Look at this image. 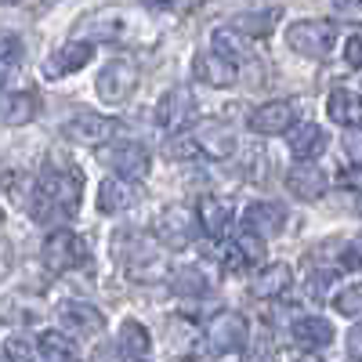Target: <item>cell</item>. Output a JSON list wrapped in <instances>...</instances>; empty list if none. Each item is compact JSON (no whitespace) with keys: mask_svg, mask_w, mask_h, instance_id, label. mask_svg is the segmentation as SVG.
<instances>
[{"mask_svg":"<svg viewBox=\"0 0 362 362\" xmlns=\"http://www.w3.org/2000/svg\"><path fill=\"white\" fill-rule=\"evenodd\" d=\"M80 196H83V181L66 170V167H47L37 181V192H33V203H29V214L44 225H58L76 214L80 206Z\"/></svg>","mask_w":362,"mask_h":362,"instance_id":"1","label":"cell"},{"mask_svg":"<svg viewBox=\"0 0 362 362\" xmlns=\"http://www.w3.org/2000/svg\"><path fill=\"white\" fill-rule=\"evenodd\" d=\"M334 25L329 22H315V18H300L286 29V44L290 51L305 54V58H315V62H322V58H329V51H334Z\"/></svg>","mask_w":362,"mask_h":362,"instance_id":"2","label":"cell"},{"mask_svg":"<svg viewBox=\"0 0 362 362\" xmlns=\"http://www.w3.org/2000/svg\"><path fill=\"white\" fill-rule=\"evenodd\" d=\"M138 87V66L131 58H112V62L98 73V98L109 105H124Z\"/></svg>","mask_w":362,"mask_h":362,"instance_id":"3","label":"cell"},{"mask_svg":"<svg viewBox=\"0 0 362 362\" xmlns=\"http://www.w3.org/2000/svg\"><path fill=\"white\" fill-rule=\"evenodd\" d=\"M196 228H199V218L189 206H167L156 218V239L170 250H185L196 239Z\"/></svg>","mask_w":362,"mask_h":362,"instance_id":"4","label":"cell"},{"mask_svg":"<svg viewBox=\"0 0 362 362\" xmlns=\"http://www.w3.org/2000/svg\"><path fill=\"white\" fill-rule=\"evenodd\" d=\"M83 261H87V243H83L76 232L54 228V232L44 239V264H47L51 272H69V268H76V264H83Z\"/></svg>","mask_w":362,"mask_h":362,"instance_id":"5","label":"cell"},{"mask_svg":"<svg viewBox=\"0 0 362 362\" xmlns=\"http://www.w3.org/2000/svg\"><path fill=\"white\" fill-rule=\"evenodd\" d=\"M98 160L105 167H112L116 177H124V181H138V177L148 174V153H145V145H138V141L105 145V148H98Z\"/></svg>","mask_w":362,"mask_h":362,"instance_id":"6","label":"cell"},{"mask_svg":"<svg viewBox=\"0 0 362 362\" xmlns=\"http://www.w3.org/2000/svg\"><path fill=\"white\" fill-rule=\"evenodd\" d=\"M206 341L218 355H232V351H243L250 344V322L239 315V312H221L206 329Z\"/></svg>","mask_w":362,"mask_h":362,"instance_id":"7","label":"cell"},{"mask_svg":"<svg viewBox=\"0 0 362 362\" xmlns=\"http://www.w3.org/2000/svg\"><path fill=\"white\" fill-rule=\"evenodd\" d=\"M192 138L199 145V153L210 156V160H228L235 153V134H232L228 124H221V119H199L192 127Z\"/></svg>","mask_w":362,"mask_h":362,"instance_id":"8","label":"cell"},{"mask_svg":"<svg viewBox=\"0 0 362 362\" xmlns=\"http://www.w3.org/2000/svg\"><path fill=\"white\" fill-rule=\"evenodd\" d=\"M297 119V105L279 98V102H264L247 116V127L254 134H286V127H293Z\"/></svg>","mask_w":362,"mask_h":362,"instance_id":"9","label":"cell"},{"mask_svg":"<svg viewBox=\"0 0 362 362\" xmlns=\"http://www.w3.org/2000/svg\"><path fill=\"white\" fill-rule=\"evenodd\" d=\"M58 319L66 329H73L76 337H95L105 329V315L95 305H83V300H62L58 305Z\"/></svg>","mask_w":362,"mask_h":362,"instance_id":"10","label":"cell"},{"mask_svg":"<svg viewBox=\"0 0 362 362\" xmlns=\"http://www.w3.org/2000/svg\"><path fill=\"white\" fill-rule=\"evenodd\" d=\"M192 112H196V98L189 87H170V95H163V102L156 105V119L174 134H181V127L192 119Z\"/></svg>","mask_w":362,"mask_h":362,"instance_id":"11","label":"cell"},{"mask_svg":"<svg viewBox=\"0 0 362 362\" xmlns=\"http://www.w3.org/2000/svg\"><path fill=\"white\" fill-rule=\"evenodd\" d=\"M243 228L257 232V235H279L286 228V206L272 203V199H257L243 210Z\"/></svg>","mask_w":362,"mask_h":362,"instance_id":"12","label":"cell"},{"mask_svg":"<svg viewBox=\"0 0 362 362\" xmlns=\"http://www.w3.org/2000/svg\"><path fill=\"white\" fill-rule=\"evenodd\" d=\"M286 189H290L297 199L315 203V199L329 189V177H326V170L315 167V163H297V167H290V174H286Z\"/></svg>","mask_w":362,"mask_h":362,"instance_id":"13","label":"cell"},{"mask_svg":"<svg viewBox=\"0 0 362 362\" xmlns=\"http://www.w3.org/2000/svg\"><path fill=\"white\" fill-rule=\"evenodd\" d=\"M112 131H116L112 119H109V116H95V112H76L69 124L62 127V134H66L69 141H80V145H98V141H105Z\"/></svg>","mask_w":362,"mask_h":362,"instance_id":"14","label":"cell"},{"mask_svg":"<svg viewBox=\"0 0 362 362\" xmlns=\"http://www.w3.org/2000/svg\"><path fill=\"white\" fill-rule=\"evenodd\" d=\"M90 54H95V47H90V44L69 40L66 47H58V51L47 58L44 73H47V76H69V73H76V69H83V66L90 62Z\"/></svg>","mask_w":362,"mask_h":362,"instance_id":"15","label":"cell"},{"mask_svg":"<svg viewBox=\"0 0 362 362\" xmlns=\"http://www.w3.org/2000/svg\"><path fill=\"white\" fill-rule=\"evenodd\" d=\"M290 334H293V341L300 348H329V344H334V326H329V319H322V315H300V319H293Z\"/></svg>","mask_w":362,"mask_h":362,"instance_id":"16","label":"cell"},{"mask_svg":"<svg viewBox=\"0 0 362 362\" xmlns=\"http://www.w3.org/2000/svg\"><path fill=\"white\" fill-rule=\"evenodd\" d=\"M290 283H293L290 264H264V268L257 272V276H254V283H250V293H254V297H261V300H272V297L286 293V290H290Z\"/></svg>","mask_w":362,"mask_h":362,"instance_id":"17","label":"cell"},{"mask_svg":"<svg viewBox=\"0 0 362 362\" xmlns=\"http://www.w3.org/2000/svg\"><path fill=\"white\" fill-rule=\"evenodd\" d=\"M192 69H196V80L206 83V87H232V83H235V66L225 62L218 51L199 54L196 62H192Z\"/></svg>","mask_w":362,"mask_h":362,"instance_id":"18","label":"cell"},{"mask_svg":"<svg viewBox=\"0 0 362 362\" xmlns=\"http://www.w3.org/2000/svg\"><path fill=\"white\" fill-rule=\"evenodd\" d=\"M326 112H329V119L334 124H341V127H358L362 124V98L355 95V90H344V87H337L334 95L326 98Z\"/></svg>","mask_w":362,"mask_h":362,"instance_id":"19","label":"cell"},{"mask_svg":"<svg viewBox=\"0 0 362 362\" xmlns=\"http://www.w3.org/2000/svg\"><path fill=\"white\" fill-rule=\"evenodd\" d=\"M279 15H283L279 8H247V11L235 15L232 29H239L243 37H268L272 29H276Z\"/></svg>","mask_w":362,"mask_h":362,"instance_id":"20","label":"cell"},{"mask_svg":"<svg viewBox=\"0 0 362 362\" xmlns=\"http://www.w3.org/2000/svg\"><path fill=\"white\" fill-rule=\"evenodd\" d=\"M134 203V189L127 185L124 177H105L98 185V210L102 214H119Z\"/></svg>","mask_w":362,"mask_h":362,"instance_id":"21","label":"cell"},{"mask_svg":"<svg viewBox=\"0 0 362 362\" xmlns=\"http://www.w3.org/2000/svg\"><path fill=\"white\" fill-rule=\"evenodd\" d=\"M119 33V18L116 11L102 8V11H90L83 22H80V40L83 44H95V40H112Z\"/></svg>","mask_w":362,"mask_h":362,"instance_id":"22","label":"cell"},{"mask_svg":"<svg viewBox=\"0 0 362 362\" xmlns=\"http://www.w3.org/2000/svg\"><path fill=\"white\" fill-rule=\"evenodd\" d=\"M214 51L225 58V62H250V40L243 37V33H239V29H214Z\"/></svg>","mask_w":362,"mask_h":362,"instance_id":"23","label":"cell"},{"mask_svg":"<svg viewBox=\"0 0 362 362\" xmlns=\"http://www.w3.org/2000/svg\"><path fill=\"white\" fill-rule=\"evenodd\" d=\"M196 218H199V228H206V235H221L232 214H228V203H221L218 196H199Z\"/></svg>","mask_w":362,"mask_h":362,"instance_id":"24","label":"cell"},{"mask_svg":"<svg viewBox=\"0 0 362 362\" xmlns=\"http://www.w3.org/2000/svg\"><path fill=\"white\" fill-rule=\"evenodd\" d=\"M326 131L322 127H315V124H308V127H300L293 138H290V156L293 160H300V163H308V160H315L322 148H326Z\"/></svg>","mask_w":362,"mask_h":362,"instance_id":"25","label":"cell"},{"mask_svg":"<svg viewBox=\"0 0 362 362\" xmlns=\"http://www.w3.org/2000/svg\"><path fill=\"white\" fill-rule=\"evenodd\" d=\"M33 116H37V95L8 90V95H4V124L8 127H18V124H29Z\"/></svg>","mask_w":362,"mask_h":362,"instance_id":"26","label":"cell"},{"mask_svg":"<svg viewBox=\"0 0 362 362\" xmlns=\"http://www.w3.org/2000/svg\"><path fill=\"white\" fill-rule=\"evenodd\" d=\"M119 348H124L127 355H134V358H141V355H148V348H153V337H148V329L138 319H124V326H119Z\"/></svg>","mask_w":362,"mask_h":362,"instance_id":"27","label":"cell"},{"mask_svg":"<svg viewBox=\"0 0 362 362\" xmlns=\"http://www.w3.org/2000/svg\"><path fill=\"white\" fill-rule=\"evenodd\" d=\"M40 358H44V362H76V348H73L62 334L47 329V334L40 337Z\"/></svg>","mask_w":362,"mask_h":362,"instance_id":"28","label":"cell"},{"mask_svg":"<svg viewBox=\"0 0 362 362\" xmlns=\"http://www.w3.org/2000/svg\"><path fill=\"white\" fill-rule=\"evenodd\" d=\"M232 247H235V254H239V257L250 261V264H261V261H264V239H261L257 232H250V228L235 232Z\"/></svg>","mask_w":362,"mask_h":362,"instance_id":"29","label":"cell"},{"mask_svg":"<svg viewBox=\"0 0 362 362\" xmlns=\"http://www.w3.org/2000/svg\"><path fill=\"white\" fill-rule=\"evenodd\" d=\"M170 286L177 293H185V297H196V293H206V276H203L199 268H177Z\"/></svg>","mask_w":362,"mask_h":362,"instance_id":"30","label":"cell"},{"mask_svg":"<svg viewBox=\"0 0 362 362\" xmlns=\"http://www.w3.org/2000/svg\"><path fill=\"white\" fill-rule=\"evenodd\" d=\"M163 153H167V160H192V156H199V145H196L192 131H189V134L181 131V134H170V138H167Z\"/></svg>","mask_w":362,"mask_h":362,"instance_id":"31","label":"cell"},{"mask_svg":"<svg viewBox=\"0 0 362 362\" xmlns=\"http://www.w3.org/2000/svg\"><path fill=\"white\" fill-rule=\"evenodd\" d=\"M334 308H337L341 315H348V319H362V283L344 286V290L337 293V300H334Z\"/></svg>","mask_w":362,"mask_h":362,"instance_id":"32","label":"cell"},{"mask_svg":"<svg viewBox=\"0 0 362 362\" xmlns=\"http://www.w3.org/2000/svg\"><path fill=\"white\" fill-rule=\"evenodd\" d=\"M243 362H279V355H276V348H272L268 341H254V344L247 348Z\"/></svg>","mask_w":362,"mask_h":362,"instance_id":"33","label":"cell"},{"mask_svg":"<svg viewBox=\"0 0 362 362\" xmlns=\"http://www.w3.org/2000/svg\"><path fill=\"white\" fill-rule=\"evenodd\" d=\"M4 355H8V362H29L33 348H29V341H22V337H8V344H4Z\"/></svg>","mask_w":362,"mask_h":362,"instance_id":"34","label":"cell"},{"mask_svg":"<svg viewBox=\"0 0 362 362\" xmlns=\"http://www.w3.org/2000/svg\"><path fill=\"white\" fill-rule=\"evenodd\" d=\"M344 156H348L355 167H362V131H348V134H344Z\"/></svg>","mask_w":362,"mask_h":362,"instance_id":"35","label":"cell"},{"mask_svg":"<svg viewBox=\"0 0 362 362\" xmlns=\"http://www.w3.org/2000/svg\"><path fill=\"white\" fill-rule=\"evenodd\" d=\"M334 15L344 18V22L362 25V4H358V0H344V4H334Z\"/></svg>","mask_w":362,"mask_h":362,"instance_id":"36","label":"cell"},{"mask_svg":"<svg viewBox=\"0 0 362 362\" xmlns=\"http://www.w3.org/2000/svg\"><path fill=\"white\" fill-rule=\"evenodd\" d=\"M329 279H334L329 272H312V276H308V293H312L315 300H322V297H326V286H329Z\"/></svg>","mask_w":362,"mask_h":362,"instance_id":"37","label":"cell"},{"mask_svg":"<svg viewBox=\"0 0 362 362\" xmlns=\"http://www.w3.org/2000/svg\"><path fill=\"white\" fill-rule=\"evenodd\" d=\"M344 58H348V66L362 69V37H351V40L344 44Z\"/></svg>","mask_w":362,"mask_h":362,"instance_id":"38","label":"cell"},{"mask_svg":"<svg viewBox=\"0 0 362 362\" xmlns=\"http://www.w3.org/2000/svg\"><path fill=\"white\" fill-rule=\"evenodd\" d=\"M348 355L362 362V322H358V326L351 329V334H348Z\"/></svg>","mask_w":362,"mask_h":362,"instance_id":"39","label":"cell"},{"mask_svg":"<svg viewBox=\"0 0 362 362\" xmlns=\"http://www.w3.org/2000/svg\"><path fill=\"white\" fill-rule=\"evenodd\" d=\"M297 362H322V358H315V355H305V358H297Z\"/></svg>","mask_w":362,"mask_h":362,"instance_id":"40","label":"cell"}]
</instances>
